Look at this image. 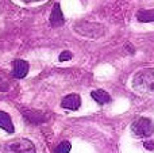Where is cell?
Instances as JSON below:
<instances>
[{
    "mask_svg": "<svg viewBox=\"0 0 154 153\" xmlns=\"http://www.w3.org/2000/svg\"><path fill=\"white\" fill-rule=\"evenodd\" d=\"M133 87L141 94L154 95V69L146 68L139 70L133 77Z\"/></svg>",
    "mask_w": 154,
    "mask_h": 153,
    "instance_id": "cell-1",
    "label": "cell"
},
{
    "mask_svg": "<svg viewBox=\"0 0 154 153\" xmlns=\"http://www.w3.org/2000/svg\"><path fill=\"white\" fill-rule=\"evenodd\" d=\"M3 153H35V146L30 140L16 138L4 144Z\"/></svg>",
    "mask_w": 154,
    "mask_h": 153,
    "instance_id": "cell-2",
    "label": "cell"
},
{
    "mask_svg": "<svg viewBox=\"0 0 154 153\" xmlns=\"http://www.w3.org/2000/svg\"><path fill=\"white\" fill-rule=\"evenodd\" d=\"M131 130L137 137H150L154 133V123L149 118H138L133 122Z\"/></svg>",
    "mask_w": 154,
    "mask_h": 153,
    "instance_id": "cell-3",
    "label": "cell"
},
{
    "mask_svg": "<svg viewBox=\"0 0 154 153\" xmlns=\"http://www.w3.org/2000/svg\"><path fill=\"white\" fill-rule=\"evenodd\" d=\"M29 62L24 60H15L12 65V76L15 79H23L29 73Z\"/></svg>",
    "mask_w": 154,
    "mask_h": 153,
    "instance_id": "cell-4",
    "label": "cell"
},
{
    "mask_svg": "<svg viewBox=\"0 0 154 153\" xmlns=\"http://www.w3.org/2000/svg\"><path fill=\"white\" fill-rule=\"evenodd\" d=\"M80 105H81V99H80V96L77 94L66 95V96L62 99V102H61L62 107L66 108V110H72V111L77 110V108L80 107Z\"/></svg>",
    "mask_w": 154,
    "mask_h": 153,
    "instance_id": "cell-5",
    "label": "cell"
},
{
    "mask_svg": "<svg viewBox=\"0 0 154 153\" xmlns=\"http://www.w3.org/2000/svg\"><path fill=\"white\" fill-rule=\"evenodd\" d=\"M65 22L64 19V15H62V11H61V5L58 3H56L51 10V15H50V23L51 26L54 27H58V26H62Z\"/></svg>",
    "mask_w": 154,
    "mask_h": 153,
    "instance_id": "cell-6",
    "label": "cell"
},
{
    "mask_svg": "<svg viewBox=\"0 0 154 153\" xmlns=\"http://www.w3.org/2000/svg\"><path fill=\"white\" fill-rule=\"evenodd\" d=\"M91 96L93 98L95 102H97L99 105H107V103L111 102V96L107 91L104 89H95V91L91 92Z\"/></svg>",
    "mask_w": 154,
    "mask_h": 153,
    "instance_id": "cell-7",
    "label": "cell"
},
{
    "mask_svg": "<svg viewBox=\"0 0 154 153\" xmlns=\"http://www.w3.org/2000/svg\"><path fill=\"white\" fill-rule=\"evenodd\" d=\"M0 129L5 130L7 133H14V130H15L11 117L4 111H0Z\"/></svg>",
    "mask_w": 154,
    "mask_h": 153,
    "instance_id": "cell-8",
    "label": "cell"
},
{
    "mask_svg": "<svg viewBox=\"0 0 154 153\" xmlns=\"http://www.w3.org/2000/svg\"><path fill=\"white\" fill-rule=\"evenodd\" d=\"M24 118L27 119L29 122L34 125H38V123H42V122L46 121V117L43 113H39V111H24L23 113Z\"/></svg>",
    "mask_w": 154,
    "mask_h": 153,
    "instance_id": "cell-9",
    "label": "cell"
},
{
    "mask_svg": "<svg viewBox=\"0 0 154 153\" xmlns=\"http://www.w3.org/2000/svg\"><path fill=\"white\" fill-rule=\"evenodd\" d=\"M137 19L142 23L154 22V10H141L137 12Z\"/></svg>",
    "mask_w": 154,
    "mask_h": 153,
    "instance_id": "cell-10",
    "label": "cell"
},
{
    "mask_svg": "<svg viewBox=\"0 0 154 153\" xmlns=\"http://www.w3.org/2000/svg\"><path fill=\"white\" fill-rule=\"evenodd\" d=\"M70 142H68V141H62L61 144H58V146L56 148V151L54 153H69L70 152Z\"/></svg>",
    "mask_w": 154,
    "mask_h": 153,
    "instance_id": "cell-11",
    "label": "cell"
},
{
    "mask_svg": "<svg viewBox=\"0 0 154 153\" xmlns=\"http://www.w3.org/2000/svg\"><path fill=\"white\" fill-rule=\"evenodd\" d=\"M70 58H72V53L68 50L62 52V53L60 54V61H68V60H70Z\"/></svg>",
    "mask_w": 154,
    "mask_h": 153,
    "instance_id": "cell-12",
    "label": "cell"
},
{
    "mask_svg": "<svg viewBox=\"0 0 154 153\" xmlns=\"http://www.w3.org/2000/svg\"><path fill=\"white\" fill-rule=\"evenodd\" d=\"M143 146L146 149H149V151H154V142H152V141H146L143 144Z\"/></svg>",
    "mask_w": 154,
    "mask_h": 153,
    "instance_id": "cell-13",
    "label": "cell"
},
{
    "mask_svg": "<svg viewBox=\"0 0 154 153\" xmlns=\"http://www.w3.org/2000/svg\"><path fill=\"white\" fill-rule=\"evenodd\" d=\"M24 3H34V2H39V0H22Z\"/></svg>",
    "mask_w": 154,
    "mask_h": 153,
    "instance_id": "cell-14",
    "label": "cell"
}]
</instances>
